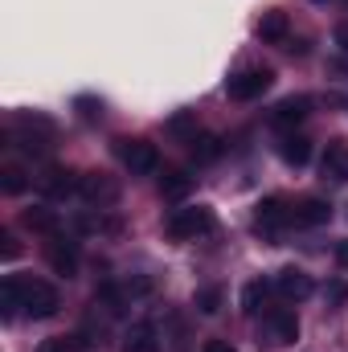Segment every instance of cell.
<instances>
[{
  "label": "cell",
  "instance_id": "cell-1",
  "mask_svg": "<svg viewBox=\"0 0 348 352\" xmlns=\"http://www.w3.org/2000/svg\"><path fill=\"white\" fill-rule=\"evenodd\" d=\"M217 221H213V209L209 205H180L168 213V221H164V230H168V238H201V234H209Z\"/></svg>",
  "mask_w": 348,
  "mask_h": 352
},
{
  "label": "cell",
  "instance_id": "cell-2",
  "mask_svg": "<svg viewBox=\"0 0 348 352\" xmlns=\"http://www.w3.org/2000/svg\"><path fill=\"white\" fill-rule=\"evenodd\" d=\"M58 307H62L58 287H50V283H41V278L21 283V311H25V316H33V320H50Z\"/></svg>",
  "mask_w": 348,
  "mask_h": 352
},
{
  "label": "cell",
  "instance_id": "cell-3",
  "mask_svg": "<svg viewBox=\"0 0 348 352\" xmlns=\"http://www.w3.org/2000/svg\"><path fill=\"white\" fill-rule=\"evenodd\" d=\"M262 340L270 349H283V344H295L299 340V320L291 307H270L262 316Z\"/></svg>",
  "mask_w": 348,
  "mask_h": 352
},
{
  "label": "cell",
  "instance_id": "cell-4",
  "mask_svg": "<svg viewBox=\"0 0 348 352\" xmlns=\"http://www.w3.org/2000/svg\"><path fill=\"white\" fill-rule=\"evenodd\" d=\"M274 82V70H266V66H250V70H242V74H234L230 82H226V94L234 98V102H250V98H262L266 90Z\"/></svg>",
  "mask_w": 348,
  "mask_h": 352
},
{
  "label": "cell",
  "instance_id": "cell-5",
  "mask_svg": "<svg viewBox=\"0 0 348 352\" xmlns=\"http://www.w3.org/2000/svg\"><path fill=\"white\" fill-rule=\"evenodd\" d=\"M115 144H119V156H123V164H127L131 176H152L160 168L156 144H148V140H115Z\"/></svg>",
  "mask_w": 348,
  "mask_h": 352
},
{
  "label": "cell",
  "instance_id": "cell-6",
  "mask_svg": "<svg viewBox=\"0 0 348 352\" xmlns=\"http://www.w3.org/2000/svg\"><path fill=\"white\" fill-rule=\"evenodd\" d=\"M274 287H279V295H283V299H307V295L316 291L312 274H307V270H299V266H283V270L274 274Z\"/></svg>",
  "mask_w": 348,
  "mask_h": 352
},
{
  "label": "cell",
  "instance_id": "cell-7",
  "mask_svg": "<svg viewBox=\"0 0 348 352\" xmlns=\"http://www.w3.org/2000/svg\"><path fill=\"white\" fill-rule=\"evenodd\" d=\"M307 115H312V98L299 94V98H283V102L270 111V123H274L279 131H291V127H299Z\"/></svg>",
  "mask_w": 348,
  "mask_h": 352
},
{
  "label": "cell",
  "instance_id": "cell-8",
  "mask_svg": "<svg viewBox=\"0 0 348 352\" xmlns=\"http://www.w3.org/2000/svg\"><path fill=\"white\" fill-rule=\"evenodd\" d=\"M45 258H50V266H54V270H58L62 278L78 274V250H74V242H66L62 234L45 242Z\"/></svg>",
  "mask_w": 348,
  "mask_h": 352
},
{
  "label": "cell",
  "instance_id": "cell-9",
  "mask_svg": "<svg viewBox=\"0 0 348 352\" xmlns=\"http://www.w3.org/2000/svg\"><path fill=\"white\" fill-rule=\"evenodd\" d=\"M328 221H332V205L320 201V197H307V201H299V205L291 209V226L312 230V226H328Z\"/></svg>",
  "mask_w": 348,
  "mask_h": 352
},
{
  "label": "cell",
  "instance_id": "cell-10",
  "mask_svg": "<svg viewBox=\"0 0 348 352\" xmlns=\"http://www.w3.org/2000/svg\"><path fill=\"white\" fill-rule=\"evenodd\" d=\"M254 221H259V230H283V226H291V205L283 201V197H266L259 205V213H254Z\"/></svg>",
  "mask_w": 348,
  "mask_h": 352
},
{
  "label": "cell",
  "instance_id": "cell-11",
  "mask_svg": "<svg viewBox=\"0 0 348 352\" xmlns=\"http://www.w3.org/2000/svg\"><path fill=\"white\" fill-rule=\"evenodd\" d=\"M123 352H160L156 324H148V320L131 324V328H127V336H123Z\"/></svg>",
  "mask_w": 348,
  "mask_h": 352
},
{
  "label": "cell",
  "instance_id": "cell-12",
  "mask_svg": "<svg viewBox=\"0 0 348 352\" xmlns=\"http://www.w3.org/2000/svg\"><path fill=\"white\" fill-rule=\"evenodd\" d=\"M259 33L266 45H283L287 37H291V21H287V12H279V8H270V12H262V21H259Z\"/></svg>",
  "mask_w": 348,
  "mask_h": 352
},
{
  "label": "cell",
  "instance_id": "cell-13",
  "mask_svg": "<svg viewBox=\"0 0 348 352\" xmlns=\"http://www.w3.org/2000/svg\"><path fill=\"white\" fill-rule=\"evenodd\" d=\"M21 221H25V230H33V234H45V238H58V234H62V221H58V213H54V209H45V205H33V209H25V213H21Z\"/></svg>",
  "mask_w": 348,
  "mask_h": 352
},
{
  "label": "cell",
  "instance_id": "cell-14",
  "mask_svg": "<svg viewBox=\"0 0 348 352\" xmlns=\"http://www.w3.org/2000/svg\"><path fill=\"white\" fill-rule=\"evenodd\" d=\"M37 184H41L50 197H66V192H74V188H78V176L70 173V168H62V164H50L45 173L37 176Z\"/></svg>",
  "mask_w": 348,
  "mask_h": 352
},
{
  "label": "cell",
  "instance_id": "cell-15",
  "mask_svg": "<svg viewBox=\"0 0 348 352\" xmlns=\"http://www.w3.org/2000/svg\"><path fill=\"white\" fill-rule=\"evenodd\" d=\"M320 173H324V180H332V184H348V148L332 144L324 152V160H320Z\"/></svg>",
  "mask_w": 348,
  "mask_h": 352
},
{
  "label": "cell",
  "instance_id": "cell-16",
  "mask_svg": "<svg viewBox=\"0 0 348 352\" xmlns=\"http://www.w3.org/2000/svg\"><path fill=\"white\" fill-rule=\"evenodd\" d=\"M279 156H283L291 168H303V164L312 160V144H307L303 135H283V144H279Z\"/></svg>",
  "mask_w": 348,
  "mask_h": 352
},
{
  "label": "cell",
  "instance_id": "cell-17",
  "mask_svg": "<svg viewBox=\"0 0 348 352\" xmlns=\"http://www.w3.org/2000/svg\"><path fill=\"white\" fill-rule=\"evenodd\" d=\"M78 188H83L87 201H115V184H111L102 173H83Z\"/></svg>",
  "mask_w": 348,
  "mask_h": 352
},
{
  "label": "cell",
  "instance_id": "cell-18",
  "mask_svg": "<svg viewBox=\"0 0 348 352\" xmlns=\"http://www.w3.org/2000/svg\"><path fill=\"white\" fill-rule=\"evenodd\" d=\"M188 188H193V176L180 173V168L164 173V180H160V197H164V201H180V197H188Z\"/></svg>",
  "mask_w": 348,
  "mask_h": 352
},
{
  "label": "cell",
  "instance_id": "cell-19",
  "mask_svg": "<svg viewBox=\"0 0 348 352\" xmlns=\"http://www.w3.org/2000/svg\"><path fill=\"white\" fill-rule=\"evenodd\" d=\"M221 303H226V291H221V287H197V295H193V307H197L201 316H217Z\"/></svg>",
  "mask_w": 348,
  "mask_h": 352
},
{
  "label": "cell",
  "instance_id": "cell-20",
  "mask_svg": "<svg viewBox=\"0 0 348 352\" xmlns=\"http://www.w3.org/2000/svg\"><path fill=\"white\" fill-rule=\"evenodd\" d=\"M90 340L83 332H74V336H50V340H41L37 352H87Z\"/></svg>",
  "mask_w": 348,
  "mask_h": 352
},
{
  "label": "cell",
  "instance_id": "cell-21",
  "mask_svg": "<svg viewBox=\"0 0 348 352\" xmlns=\"http://www.w3.org/2000/svg\"><path fill=\"white\" fill-rule=\"evenodd\" d=\"M0 311H4V320H12L21 311V278H4L0 283Z\"/></svg>",
  "mask_w": 348,
  "mask_h": 352
},
{
  "label": "cell",
  "instance_id": "cell-22",
  "mask_svg": "<svg viewBox=\"0 0 348 352\" xmlns=\"http://www.w3.org/2000/svg\"><path fill=\"white\" fill-rule=\"evenodd\" d=\"M262 303H266V283H262V278L246 283V287H242V311H246V316H259Z\"/></svg>",
  "mask_w": 348,
  "mask_h": 352
},
{
  "label": "cell",
  "instance_id": "cell-23",
  "mask_svg": "<svg viewBox=\"0 0 348 352\" xmlns=\"http://www.w3.org/2000/svg\"><path fill=\"white\" fill-rule=\"evenodd\" d=\"M168 135H176V140H197V119L188 115V111H176L173 119H168Z\"/></svg>",
  "mask_w": 348,
  "mask_h": 352
},
{
  "label": "cell",
  "instance_id": "cell-24",
  "mask_svg": "<svg viewBox=\"0 0 348 352\" xmlns=\"http://www.w3.org/2000/svg\"><path fill=\"white\" fill-rule=\"evenodd\" d=\"M217 156H221V140H217V135H201V140H193V160L209 164V160H217Z\"/></svg>",
  "mask_w": 348,
  "mask_h": 352
},
{
  "label": "cell",
  "instance_id": "cell-25",
  "mask_svg": "<svg viewBox=\"0 0 348 352\" xmlns=\"http://www.w3.org/2000/svg\"><path fill=\"white\" fill-rule=\"evenodd\" d=\"M25 184H29V180H25V168H17V164H4V168H0V188H4L8 197L25 192Z\"/></svg>",
  "mask_w": 348,
  "mask_h": 352
},
{
  "label": "cell",
  "instance_id": "cell-26",
  "mask_svg": "<svg viewBox=\"0 0 348 352\" xmlns=\"http://www.w3.org/2000/svg\"><path fill=\"white\" fill-rule=\"evenodd\" d=\"M78 107H83V119H102V102H94V98H78Z\"/></svg>",
  "mask_w": 348,
  "mask_h": 352
},
{
  "label": "cell",
  "instance_id": "cell-27",
  "mask_svg": "<svg viewBox=\"0 0 348 352\" xmlns=\"http://www.w3.org/2000/svg\"><path fill=\"white\" fill-rule=\"evenodd\" d=\"M328 303H348V283H328Z\"/></svg>",
  "mask_w": 348,
  "mask_h": 352
},
{
  "label": "cell",
  "instance_id": "cell-28",
  "mask_svg": "<svg viewBox=\"0 0 348 352\" xmlns=\"http://www.w3.org/2000/svg\"><path fill=\"white\" fill-rule=\"evenodd\" d=\"M0 242H4V246H0V254H4L8 263H12V258L21 254V250H17V238H12V234H0Z\"/></svg>",
  "mask_w": 348,
  "mask_h": 352
},
{
  "label": "cell",
  "instance_id": "cell-29",
  "mask_svg": "<svg viewBox=\"0 0 348 352\" xmlns=\"http://www.w3.org/2000/svg\"><path fill=\"white\" fill-rule=\"evenodd\" d=\"M201 352H238V349H234L230 340H205V344H201Z\"/></svg>",
  "mask_w": 348,
  "mask_h": 352
},
{
  "label": "cell",
  "instance_id": "cell-30",
  "mask_svg": "<svg viewBox=\"0 0 348 352\" xmlns=\"http://www.w3.org/2000/svg\"><path fill=\"white\" fill-rule=\"evenodd\" d=\"M336 45L348 54V25H340V29H336Z\"/></svg>",
  "mask_w": 348,
  "mask_h": 352
},
{
  "label": "cell",
  "instance_id": "cell-31",
  "mask_svg": "<svg viewBox=\"0 0 348 352\" xmlns=\"http://www.w3.org/2000/svg\"><path fill=\"white\" fill-rule=\"evenodd\" d=\"M336 263L348 266V242H336Z\"/></svg>",
  "mask_w": 348,
  "mask_h": 352
},
{
  "label": "cell",
  "instance_id": "cell-32",
  "mask_svg": "<svg viewBox=\"0 0 348 352\" xmlns=\"http://www.w3.org/2000/svg\"><path fill=\"white\" fill-rule=\"evenodd\" d=\"M316 4H328V0H316Z\"/></svg>",
  "mask_w": 348,
  "mask_h": 352
}]
</instances>
